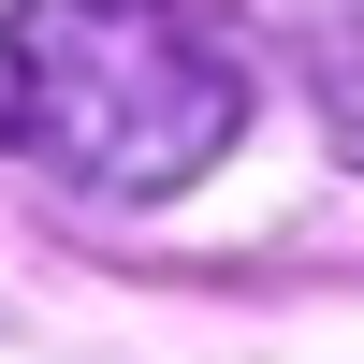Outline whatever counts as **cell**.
<instances>
[{"instance_id":"1","label":"cell","mask_w":364,"mask_h":364,"mask_svg":"<svg viewBox=\"0 0 364 364\" xmlns=\"http://www.w3.org/2000/svg\"><path fill=\"white\" fill-rule=\"evenodd\" d=\"M248 132V29L219 0H15L0 146L58 190L161 204Z\"/></svg>"}]
</instances>
